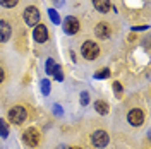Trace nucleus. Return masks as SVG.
Here are the masks:
<instances>
[{"instance_id": "nucleus-1", "label": "nucleus", "mask_w": 151, "mask_h": 149, "mask_svg": "<svg viewBox=\"0 0 151 149\" xmlns=\"http://www.w3.org/2000/svg\"><path fill=\"white\" fill-rule=\"evenodd\" d=\"M81 53L86 60H94L96 57L100 55V47L94 41H84L81 47Z\"/></svg>"}, {"instance_id": "nucleus-2", "label": "nucleus", "mask_w": 151, "mask_h": 149, "mask_svg": "<svg viewBox=\"0 0 151 149\" xmlns=\"http://www.w3.org/2000/svg\"><path fill=\"white\" fill-rule=\"evenodd\" d=\"M26 117H28V112H26L24 106H14V108H10V112H9L10 123H16V125L22 123L26 120Z\"/></svg>"}, {"instance_id": "nucleus-3", "label": "nucleus", "mask_w": 151, "mask_h": 149, "mask_svg": "<svg viewBox=\"0 0 151 149\" xmlns=\"http://www.w3.org/2000/svg\"><path fill=\"white\" fill-rule=\"evenodd\" d=\"M108 140H110V137H108V134L105 130H96L91 135V144H93L94 148H100V149L105 148L108 144Z\"/></svg>"}, {"instance_id": "nucleus-4", "label": "nucleus", "mask_w": 151, "mask_h": 149, "mask_svg": "<svg viewBox=\"0 0 151 149\" xmlns=\"http://www.w3.org/2000/svg\"><path fill=\"white\" fill-rule=\"evenodd\" d=\"M22 137H24V142L28 144L29 148H35V146H38V142H40V132L35 127H29V129L24 130Z\"/></svg>"}, {"instance_id": "nucleus-5", "label": "nucleus", "mask_w": 151, "mask_h": 149, "mask_svg": "<svg viewBox=\"0 0 151 149\" xmlns=\"http://www.w3.org/2000/svg\"><path fill=\"white\" fill-rule=\"evenodd\" d=\"M24 21H26L28 26H36L38 21H40V10L36 7H33V5L26 7V10H24Z\"/></svg>"}, {"instance_id": "nucleus-6", "label": "nucleus", "mask_w": 151, "mask_h": 149, "mask_svg": "<svg viewBox=\"0 0 151 149\" xmlns=\"http://www.w3.org/2000/svg\"><path fill=\"white\" fill-rule=\"evenodd\" d=\"M127 120H129V123L132 127H141L142 122H144V113L139 108H132L129 112V115H127Z\"/></svg>"}, {"instance_id": "nucleus-7", "label": "nucleus", "mask_w": 151, "mask_h": 149, "mask_svg": "<svg viewBox=\"0 0 151 149\" xmlns=\"http://www.w3.org/2000/svg\"><path fill=\"white\" fill-rule=\"evenodd\" d=\"M62 26H64V31H65L67 34H76L77 31H79V21L74 17V16H69V17L64 19V22H62Z\"/></svg>"}, {"instance_id": "nucleus-8", "label": "nucleus", "mask_w": 151, "mask_h": 149, "mask_svg": "<svg viewBox=\"0 0 151 149\" xmlns=\"http://www.w3.org/2000/svg\"><path fill=\"white\" fill-rule=\"evenodd\" d=\"M33 38L36 43H45L48 39V29L45 24H36V28L33 31Z\"/></svg>"}, {"instance_id": "nucleus-9", "label": "nucleus", "mask_w": 151, "mask_h": 149, "mask_svg": "<svg viewBox=\"0 0 151 149\" xmlns=\"http://www.w3.org/2000/svg\"><path fill=\"white\" fill-rule=\"evenodd\" d=\"M10 34H12L10 24L7 21H0V43H5L10 38Z\"/></svg>"}, {"instance_id": "nucleus-10", "label": "nucleus", "mask_w": 151, "mask_h": 149, "mask_svg": "<svg viewBox=\"0 0 151 149\" xmlns=\"http://www.w3.org/2000/svg\"><path fill=\"white\" fill-rule=\"evenodd\" d=\"M94 33H96V36H98V38H101V39H106V38L110 36L112 29H110V26H108L106 22H100V24L96 26V29H94Z\"/></svg>"}, {"instance_id": "nucleus-11", "label": "nucleus", "mask_w": 151, "mask_h": 149, "mask_svg": "<svg viewBox=\"0 0 151 149\" xmlns=\"http://www.w3.org/2000/svg\"><path fill=\"white\" fill-rule=\"evenodd\" d=\"M93 5L98 12H108L110 10V0H93Z\"/></svg>"}, {"instance_id": "nucleus-12", "label": "nucleus", "mask_w": 151, "mask_h": 149, "mask_svg": "<svg viewBox=\"0 0 151 149\" xmlns=\"http://www.w3.org/2000/svg\"><path fill=\"white\" fill-rule=\"evenodd\" d=\"M94 110L100 113V115H106L110 108H108V103H105V101H101V100H100V101L94 103Z\"/></svg>"}, {"instance_id": "nucleus-13", "label": "nucleus", "mask_w": 151, "mask_h": 149, "mask_svg": "<svg viewBox=\"0 0 151 149\" xmlns=\"http://www.w3.org/2000/svg\"><path fill=\"white\" fill-rule=\"evenodd\" d=\"M48 16H50V19H52V22H53V24H60V16H58V12H57L55 9L48 10Z\"/></svg>"}, {"instance_id": "nucleus-14", "label": "nucleus", "mask_w": 151, "mask_h": 149, "mask_svg": "<svg viewBox=\"0 0 151 149\" xmlns=\"http://www.w3.org/2000/svg\"><path fill=\"white\" fill-rule=\"evenodd\" d=\"M17 2L19 0H0V5L5 7V9H12V7L17 5Z\"/></svg>"}, {"instance_id": "nucleus-15", "label": "nucleus", "mask_w": 151, "mask_h": 149, "mask_svg": "<svg viewBox=\"0 0 151 149\" xmlns=\"http://www.w3.org/2000/svg\"><path fill=\"white\" fill-rule=\"evenodd\" d=\"M41 91H43V96H48L50 94V81L48 79H43L41 81Z\"/></svg>"}, {"instance_id": "nucleus-16", "label": "nucleus", "mask_w": 151, "mask_h": 149, "mask_svg": "<svg viewBox=\"0 0 151 149\" xmlns=\"http://www.w3.org/2000/svg\"><path fill=\"white\" fill-rule=\"evenodd\" d=\"M9 135V127L5 125V122L0 120V137H7Z\"/></svg>"}, {"instance_id": "nucleus-17", "label": "nucleus", "mask_w": 151, "mask_h": 149, "mask_svg": "<svg viewBox=\"0 0 151 149\" xmlns=\"http://www.w3.org/2000/svg\"><path fill=\"white\" fill-rule=\"evenodd\" d=\"M108 75H110V70L108 69H103V70H100V72L94 74V79H106Z\"/></svg>"}, {"instance_id": "nucleus-18", "label": "nucleus", "mask_w": 151, "mask_h": 149, "mask_svg": "<svg viewBox=\"0 0 151 149\" xmlns=\"http://www.w3.org/2000/svg\"><path fill=\"white\" fill-rule=\"evenodd\" d=\"M47 74H53V70H55V62L52 60V58H48L47 60Z\"/></svg>"}, {"instance_id": "nucleus-19", "label": "nucleus", "mask_w": 151, "mask_h": 149, "mask_svg": "<svg viewBox=\"0 0 151 149\" xmlns=\"http://www.w3.org/2000/svg\"><path fill=\"white\" fill-rule=\"evenodd\" d=\"M53 75H55V79H57V81H62V79H64V74H62V70H60V67H58V65H55Z\"/></svg>"}, {"instance_id": "nucleus-20", "label": "nucleus", "mask_w": 151, "mask_h": 149, "mask_svg": "<svg viewBox=\"0 0 151 149\" xmlns=\"http://www.w3.org/2000/svg\"><path fill=\"white\" fill-rule=\"evenodd\" d=\"M88 103H89V94L83 93V94H81V105H83V106H86Z\"/></svg>"}, {"instance_id": "nucleus-21", "label": "nucleus", "mask_w": 151, "mask_h": 149, "mask_svg": "<svg viewBox=\"0 0 151 149\" xmlns=\"http://www.w3.org/2000/svg\"><path fill=\"white\" fill-rule=\"evenodd\" d=\"M113 89H115V93H117V94L122 93V86H120L119 82H113Z\"/></svg>"}, {"instance_id": "nucleus-22", "label": "nucleus", "mask_w": 151, "mask_h": 149, "mask_svg": "<svg viewBox=\"0 0 151 149\" xmlns=\"http://www.w3.org/2000/svg\"><path fill=\"white\" fill-rule=\"evenodd\" d=\"M53 112H55V115L60 117V115H62V106H60V105H55V106H53Z\"/></svg>"}, {"instance_id": "nucleus-23", "label": "nucleus", "mask_w": 151, "mask_h": 149, "mask_svg": "<svg viewBox=\"0 0 151 149\" xmlns=\"http://www.w3.org/2000/svg\"><path fill=\"white\" fill-rule=\"evenodd\" d=\"M146 29H148V26H134L132 31H146Z\"/></svg>"}, {"instance_id": "nucleus-24", "label": "nucleus", "mask_w": 151, "mask_h": 149, "mask_svg": "<svg viewBox=\"0 0 151 149\" xmlns=\"http://www.w3.org/2000/svg\"><path fill=\"white\" fill-rule=\"evenodd\" d=\"M4 77H5V74H4V69H2V67H0V82H2V81H4Z\"/></svg>"}, {"instance_id": "nucleus-25", "label": "nucleus", "mask_w": 151, "mask_h": 149, "mask_svg": "<svg viewBox=\"0 0 151 149\" xmlns=\"http://www.w3.org/2000/svg\"><path fill=\"white\" fill-rule=\"evenodd\" d=\"M69 149H81V148H69Z\"/></svg>"}]
</instances>
